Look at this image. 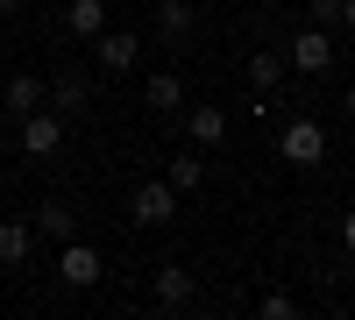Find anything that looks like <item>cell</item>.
I'll list each match as a JSON object with an SVG mask.
<instances>
[{"mask_svg": "<svg viewBox=\"0 0 355 320\" xmlns=\"http://www.w3.org/2000/svg\"><path fill=\"white\" fill-rule=\"evenodd\" d=\"M277 157H284V164H299V171L327 164V128H320L313 114H291V121H284V135H277Z\"/></svg>", "mask_w": 355, "mask_h": 320, "instance_id": "1", "label": "cell"}, {"mask_svg": "<svg viewBox=\"0 0 355 320\" xmlns=\"http://www.w3.org/2000/svg\"><path fill=\"white\" fill-rule=\"evenodd\" d=\"M150 299H157V313H185V306L199 299V278H192L185 264H157V278H150Z\"/></svg>", "mask_w": 355, "mask_h": 320, "instance_id": "2", "label": "cell"}, {"mask_svg": "<svg viewBox=\"0 0 355 320\" xmlns=\"http://www.w3.org/2000/svg\"><path fill=\"white\" fill-rule=\"evenodd\" d=\"M21 150L28 157H57V150H64V114H57V107L21 114Z\"/></svg>", "mask_w": 355, "mask_h": 320, "instance_id": "3", "label": "cell"}, {"mask_svg": "<svg viewBox=\"0 0 355 320\" xmlns=\"http://www.w3.org/2000/svg\"><path fill=\"white\" fill-rule=\"evenodd\" d=\"M171 214H178V192H171V178L135 185V199H128V221H135V228H164Z\"/></svg>", "mask_w": 355, "mask_h": 320, "instance_id": "4", "label": "cell"}, {"mask_svg": "<svg viewBox=\"0 0 355 320\" xmlns=\"http://www.w3.org/2000/svg\"><path fill=\"white\" fill-rule=\"evenodd\" d=\"M100 271H107V264H100L93 242H78V235L57 242V278H64V285H78V292H85V285H100Z\"/></svg>", "mask_w": 355, "mask_h": 320, "instance_id": "5", "label": "cell"}, {"mask_svg": "<svg viewBox=\"0 0 355 320\" xmlns=\"http://www.w3.org/2000/svg\"><path fill=\"white\" fill-rule=\"evenodd\" d=\"M284 65H299L306 78L334 71V36H327V28H306V36H291V57H284Z\"/></svg>", "mask_w": 355, "mask_h": 320, "instance_id": "6", "label": "cell"}, {"mask_svg": "<svg viewBox=\"0 0 355 320\" xmlns=\"http://www.w3.org/2000/svg\"><path fill=\"white\" fill-rule=\"evenodd\" d=\"M43 107H57L64 121H71V114H85V107H93V78H85V71H57V85L43 93Z\"/></svg>", "mask_w": 355, "mask_h": 320, "instance_id": "7", "label": "cell"}, {"mask_svg": "<svg viewBox=\"0 0 355 320\" xmlns=\"http://www.w3.org/2000/svg\"><path fill=\"white\" fill-rule=\"evenodd\" d=\"M100 71H135V57H142V36H128V28H100Z\"/></svg>", "mask_w": 355, "mask_h": 320, "instance_id": "8", "label": "cell"}, {"mask_svg": "<svg viewBox=\"0 0 355 320\" xmlns=\"http://www.w3.org/2000/svg\"><path fill=\"white\" fill-rule=\"evenodd\" d=\"M28 228H36L43 242H71V235H78V214L64 207V199H43V207L28 214Z\"/></svg>", "mask_w": 355, "mask_h": 320, "instance_id": "9", "label": "cell"}, {"mask_svg": "<svg viewBox=\"0 0 355 320\" xmlns=\"http://www.w3.org/2000/svg\"><path fill=\"white\" fill-rule=\"evenodd\" d=\"M0 100H8V114L21 121V114H36V107H43V78H36V71H15L8 85H0Z\"/></svg>", "mask_w": 355, "mask_h": 320, "instance_id": "10", "label": "cell"}, {"mask_svg": "<svg viewBox=\"0 0 355 320\" xmlns=\"http://www.w3.org/2000/svg\"><path fill=\"white\" fill-rule=\"evenodd\" d=\"M192 22H199V15H192V0H157V36H164V43H185V36H192Z\"/></svg>", "mask_w": 355, "mask_h": 320, "instance_id": "11", "label": "cell"}, {"mask_svg": "<svg viewBox=\"0 0 355 320\" xmlns=\"http://www.w3.org/2000/svg\"><path fill=\"white\" fill-rule=\"evenodd\" d=\"M64 28H71V36H100V28H107V0H71Z\"/></svg>", "mask_w": 355, "mask_h": 320, "instance_id": "12", "label": "cell"}, {"mask_svg": "<svg viewBox=\"0 0 355 320\" xmlns=\"http://www.w3.org/2000/svg\"><path fill=\"white\" fill-rule=\"evenodd\" d=\"M185 135H192V142H227V114H220V107H192V114H185Z\"/></svg>", "mask_w": 355, "mask_h": 320, "instance_id": "13", "label": "cell"}, {"mask_svg": "<svg viewBox=\"0 0 355 320\" xmlns=\"http://www.w3.org/2000/svg\"><path fill=\"white\" fill-rule=\"evenodd\" d=\"M206 185V157L199 150H178L171 157V192H199Z\"/></svg>", "mask_w": 355, "mask_h": 320, "instance_id": "14", "label": "cell"}, {"mask_svg": "<svg viewBox=\"0 0 355 320\" xmlns=\"http://www.w3.org/2000/svg\"><path fill=\"white\" fill-rule=\"evenodd\" d=\"M178 107H185V78H178V71H157V78H150V114H178Z\"/></svg>", "mask_w": 355, "mask_h": 320, "instance_id": "15", "label": "cell"}, {"mask_svg": "<svg viewBox=\"0 0 355 320\" xmlns=\"http://www.w3.org/2000/svg\"><path fill=\"white\" fill-rule=\"evenodd\" d=\"M249 85H256V93H277V85H284V57L277 50H256L249 57Z\"/></svg>", "mask_w": 355, "mask_h": 320, "instance_id": "16", "label": "cell"}, {"mask_svg": "<svg viewBox=\"0 0 355 320\" xmlns=\"http://www.w3.org/2000/svg\"><path fill=\"white\" fill-rule=\"evenodd\" d=\"M28 242H36V228H28V221H0V264H21Z\"/></svg>", "mask_w": 355, "mask_h": 320, "instance_id": "17", "label": "cell"}, {"mask_svg": "<svg viewBox=\"0 0 355 320\" xmlns=\"http://www.w3.org/2000/svg\"><path fill=\"white\" fill-rule=\"evenodd\" d=\"M291 313H299L291 292H263V320H291Z\"/></svg>", "mask_w": 355, "mask_h": 320, "instance_id": "18", "label": "cell"}, {"mask_svg": "<svg viewBox=\"0 0 355 320\" xmlns=\"http://www.w3.org/2000/svg\"><path fill=\"white\" fill-rule=\"evenodd\" d=\"M313 22H320V28H334V22H341V0H313Z\"/></svg>", "mask_w": 355, "mask_h": 320, "instance_id": "19", "label": "cell"}, {"mask_svg": "<svg viewBox=\"0 0 355 320\" xmlns=\"http://www.w3.org/2000/svg\"><path fill=\"white\" fill-rule=\"evenodd\" d=\"M341 242H348V256H355V207L341 214Z\"/></svg>", "mask_w": 355, "mask_h": 320, "instance_id": "20", "label": "cell"}, {"mask_svg": "<svg viewBox=\"0 0 355 320\" xmlns=\"http://www.w3.org/2000/svg\"><path fill=\"white\" fill-rule=\"evenodd\" d=\"M341 28H355V0H341Z\"/></svg>", "mask_w": 355, "mask_h": 320, "instance_id": "21", "label": "cell"}, {"mask_svg": "<svg viewBox=\"0 0 355 320\" xmlns=\"http://www.w3.org/2000/svg\"><path fill=\"white\" fill-rule=\"evenodd\" d=\"M341 107H348V121H355V85H348V93H341Z\"/></svg>", "mask_w": 355, "mask_h": 320, "instance_id": "22", "label": "cell"}, {"mask_svg": "<svg viewBox=\"0 0 355 320\" xmlns=\"http://www.w3.org/2000/svg\"><path fill=\"white\" fill-rule=\"evenodd\" d=\"M15 8H21V0H0V15H15Z\"/></svg>", "mask_w": 355, "mask_h": 320, "instance_id": "23", "label": "cell"}]
</instances>
